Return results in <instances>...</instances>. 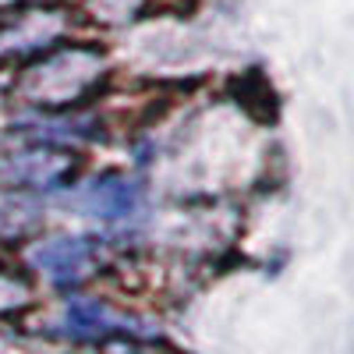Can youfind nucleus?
I'll return each instance as SVG.
<instances>
[{
    "label": "nucleus",
    "instance_id": "5",
    "mask_svg": "<svg viewBox=\"0 0 354 354\" xmlns=\"http://www.w3.org/2000/svg\"><path fill=\"white\" fill-rule=\"evenodd\" d=\"M36 220H39V205L28 195H15V192L0 195V238L36 227Z\"/></svg>",
    "mask_w": 354,
    "mask_h": 354
},
{
    "label": "nucleus",
    "instance_id": "4",
    "mask_svg": "<svg viewBox=\"0 0 354 354\" xmlns=\"http://www.w3.org/2000/svg\"><path fill=\"white\" fill-rule=\"evenodd\" d=\"M61 170H64V160L50 156V153H28V156L11 160V167H8L15 181H32V185H53Z\"/></svg>",
    "mask_w": 354,
    "mask_h": 354
},
{
    "label": "nucleus",
    "instance_id": "1",
    "mask_svg": "<svg viewBox=\"0 0 354 354\" xmlns=\"http://www.w3.org/2000/svg\"><path fill=\"white\" fill-rule=\"evenodd\" d=\"M61 326L71 333V337H153V326H145L142 319H131V315H121L100 301H71L64 308V319Z\"/></svg>",
    "mask_w": 354,
    "mask_h": 354
},
{
    "label": "nucleus",
    "instance_id": "3",
    "mask_svg": "<svg viewBox=\"0 0 354 354\" xmlns=\"http://www.w3.org/2000/svg\"><path fill=\"white\" fill-rule=\"evenodd\" d=\"M32 266L43 273H50L57 283H71L88 273L93 266V245L85 238H50L32 252Z\"/></svg>",
    "mask_w": 354,
    "mask_h": 354
},
{
    "label": "nucleus",
    "instance_id": "2",
    "mask_svg": "<svg viewBox=\"0 0 354 354\" xmlns=\"http://www.w3.org/2000/svg\"><path fill=\"white\" fill-rule=\"evenodd\" d=\"M68 202L75 209L103 216L110 223H121L142 209V192H138V185L124 181V177H100V181H88L85 188H78Z\"/></svg>",
    "mask_w": 354,
    "mask_h": 354
}]
</instances>
